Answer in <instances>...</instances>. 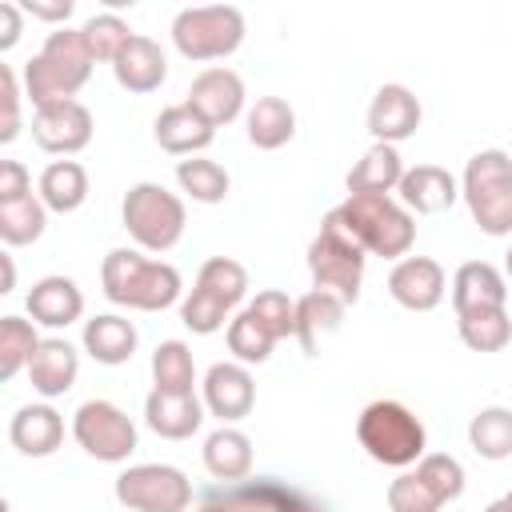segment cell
I'll list each match as a JSON object with an SVG mask.
<instances>
[{"mask_svg": "<svg viewBox=\"0 0 512 512\" xmlns=\"http://www.w3.org/2000/svg\"><path fill=\"white\" fill-rule=\"evenodd\" d=\"M76 372H80V352L68 344V340H60V336H48V340H40V348L32 352V360H28V380H32V388L40 392V396H64L72 384H76Z\"/></svg>", "mask_w": 512, "mask_h": 512, "instance_id": "cell-22", "label": "cell"}, {"mask_svg": "<svg viewBox=\"0 0 512 512\" xmlns=\"http://www.w3.org/2000/svg\"><path fill=\"white\" fill-rule=\"evenodd\" d=\"M20 4H12V0H4L0 4V52H8L16 40H20Z\"/></svg>", "mask_w": 512, "mask_h": 512, "instance_id": "cell-45", "label": "cell"}, {"mask_svg": "<svg viewBox=\"0 0 512 512\" xmlns=\"http://www.w3.org/2000/svg\"><path fill=\"white\" fill-rule=\"evenodd\" d=\"M204 400L196 392H160L152 388L144 400V420L164 440H188L204 424Z\"/></svg>", "mask_w": 512, "mask_h": 512, "instance_id": "cell-16", "label": "cell"}, {"mask_svg": "<svg viewBox=\"0 0 512 512\" xmlns=\"http://www.w3.org/2000/svg\"><path fill=\"white\" fill-rule=\"evenodd\" d=\"M116 500L132 512H188L192 480L172 464H132L116 476Z\"/></svg>", "mask_w": 512, "mask_h": 512, "instance_id": "cell-9", "label": "cell"}, {"mask_svg": "<svg viewBox=\"0 0 512 512\" xmlns=\"http://www.w3.org/2000/svg\"><path fill=\"white\" fill-rule=\"evenodd\" d=\"M72 436L88 456L104 464H120L136 452V424L112 400H84L72 416Z\"/></svg>", "mask_w": 512, "mask_h": 512, "instance_id": "cell-10", "label": "cell"}, {"mask_svg": "<svg viewBox=\"0 0 512 512\" xmlns=\"http://www.w3.org/2000/svg\"><path fill=\"white\" fill-rule=\"evenodd\" d=\"M196 512H232V508H228L224 500H216V496H208V500H204V508H196Z\"/></svg>", "mask_w": 512, "mask_h": 512, "instance_id": "cell-48", "label": "cell"}, {"mask_svg": "<svg viewBox=\"0 0 512 512\" xmlns=\"http://www.w3.org/2000/svg\"><path fill=\"white\" fill-rule=\"evenodd\" d=\"M216 136V128L184 100V104H168L160 116H156V144L172 156H192L200 148H208Z\"/></svg>", "mask_w": 512, "mask_h": 512, "instance_id": "cell-23", "label": "cell"}, {"mask_svg": "<svg viewBox=\"0 0 512 512\" xmlns=\"http://www.w3.org/2000/svg\"><path fill=\"white\" fill-rule=\"evenodd\" d=\"M188 104L212 124H232L244 112V80L232 68H204L196 72V80L188 84Z\"/></svg>", "mask_w": 512, "mask_h": 512, "instance_id": "cell-15", "label": "cell"}, {"mask_svg": "<svg viewBox=\"0 0 512 512\" xmlns=\"http://www.w3.org/2000/svg\"><path fill=\"white\" fill-rule=\"evenodd\" d=\"M388 508L392 512H440L444 504L432 496V488L416 472H400L388 484Z\"/></svg>", "mask_w": 512, "mask_h": 512, "instance_id": "cell-42", "label": "cell"}, {"mask_svg": "<svg viewBox=\"0 0 512 512\" xmlns=\"http://www.w3.org/2000/svg\"><path fill=\"white\" fill-rule=\"evenodd\" d=\"M0 96H4V116H0V144L16 140L20 132V88H16V72L8 64H0Z\"/></svg>", "mask_w": 512, "mask_h": 512, "instance_id": "cell-43", "label": "cell"}, {"mask_svg": "<svg viewBox=\"0 0 512 512\" xmlns=\"http://www.w3.org/2000/svg\"><path fill=\"white\" fill-rule=\"evenodd\" d=\"M228 304H220L216 296H208L204 288H192L184 300H180V320H184V328H192L196 336H212V332H220L224 328V320H228Z\"/></svg>", "mask_w": 512, "mask_h": 512, "instance_id": "cell-41", "label": "cell"}, {"mask_svg": "<svg viewBox=\"0 0 512 512\" xmlns=\"http://www.w3.org/2000/svg\"><path fill=\"white\" fill-rule=\"evenodd\" d=\"M196 288H204V292L216 296L220 304L236 308V304L248 296V272H244V264L232 260V256H212V260L200 264V272H196Z\"/></svg>", "mask_w": 512, "mask_h": 512, "instance_id": "cell-35", "label": "cell"}, {"mask_svg": "<svg viewBox=\"0 0 512 512\" xmlns=\"http://www.w3.org/2000/svg\"><path fill=\"white\" fill-rule=\"evenodd\" d=\"M412 472L432 488V496L440 504H448V500H456L464 492V464L456 456H448V452H424Z\"/></svg>", "mask_w": 512, "mask_h": 512, "instance_id": "cell-38", "label": "cell"}, {"mask_svg": "<svg viewBox=\"0 0 512 512\" xmlns=\"http://www.w3.org/2000/svg\"><path fill=\"white\" fill-rule=\"evenodd\" d=\"M452 308L460 312H480V308H508V288L496 264L488 260H468L452 276Z\"/></svg>", "mask_w": 512, "mask_h": 512, "instance_id": "cell-20", "label": "cell"}, {"mask_svg": "<svg viewBox=\"0 0 512 512\" xmlns=\"http://www.w3.org/2000/svg\"><path fill=\"white\" fill-rule=\"evenodd\" d=\"M152 384L160 392H196V360L184 340H164L152 352Z\"/></svg>", "mask_w": 512, "mask_h": 512, "instance_id": "cell-32", "label": "cell"}, {"mask_svg": "<svg viewBox=\"0 0 512 512\" xmlns=\"http://www.w3.org/2000/svg\"><path fill=\"white\" fill-rule=\"evenodd\" d=\"M324 220H332L340 232H348L364 252L384 256V260H404L412 240H416V220L412 212L392 200L388 192H352L344 204H336Z\"/></svg>", "mask_w": 512, "mask_h": 512, "instance_id": "cell-1", "label": "cell"}, {"mask_svg": "<svg viewBox=\"0 0 512 512\" xmlns=\"http://www.w3.org/2000/svg\"><path fill=\"white\" fill-rule=\"evenodd\" d=\"M388 292L408 312H432L444 300L448 280H444V268L432 256H404L388 272Z\"/></svg>", "mask_w": 512, "mask_h": 512, "instance_id": "cell-13", "label": "cell"}, {"mask_svg": "<svg viewBox=\"0 0 512 512\" xmlns=\"http://www.w3.org/2000/svg\"><path fill=\"white\" fill-rule=\"evenodd\" d=\"M0 264H4V284H0V292H12V284H16V268H12V256H0Z\"/></svg>", "mask_w": 512, "mask_h": 512, "instance_id": "cell-47", "label": "cell"}, {"mask_svg": "<svg viewBox=\"0 0 512 512\" xmlns=\"http://www.w3.org/2000/svg\"><path fill=\"white\" fill-rule=\"evenodd\" d=\"M32 196V176L20 160H0V204Z\"/></svg>", "mask_w": 512, "mask_h": 512, "instance_id": "cell-44", "label": "cell"}, {"mask_svg": "<svg viewBox=\"0 0 512 512\" xmlns=\"http://www.w3.org/2000/svg\"><path fill=\"white\" fill-rule=\"evenodd\" d=\"M244 124H248V140H252L256 148H264V152L284 148V144L296 136V112H292V104H288L284 96H260V100L248 108Z\"/></svg>", "mask_w": 512, "mask_h": 512, "instance_id": "cell-27", "label": "cell"}, {"mask_svg": "<svg viewBox=\"0 0 512 512\" xmlns=\"http://www.w3.org/2000/svg\"><path fill=\"white\" fill-rule=\"evenodd\" d=\"M48 224V208L40 196H24V200H8L0 204V240L4 244H32L44 236Z\"/></svg>", "mask_w": 512, "mask_h": 512, "instance_id": "cell-34", "label": "cell"}, {"mask_svg": "<svg viewBox=\"0 0 512 512\" xmlns=\"http://www.w3.org/2000/svg\"><path fill=\"white\" fill-rule=\"evenodd\" d=\"M504 268H508V276H512V248H508V256H504Z\"/></svg>", "mask_w": 512, "mask_h": 512, "instance_id": "cell-50", "label": "cell"}, {"mask_svg": "<svg viewBox=\"0 0 512 512\" xmlns=\"http://www.w3.org/2000/svg\"><path fill=\"white\" fill-rule=\"evenodd\" d=\"M84 352L96 360V364H128L132 352H136V328L132 320L116 316V312H104V316H92L84 320Z\"/></svg>", "mask_w": 512, "mask_h": 512, "instance_id": "cell-26", "label": "cell"}, {"mask_svg": "<svg viewBox=\"0 0 512 512\" xmlns=\"http://www.w3.org/2000/svg\"><path fill=\"white\" fill-rule=\"evenodd\" d=\"M460 196L488 236H508L512 232V156L500 148H484L468 160Z\"/></svg>", "mask_w": 512, "mask_h": 512, "instance_id": "cell-5", "label": "cell"}, {"mask_svg": "<svg viewBox=\"0 0 512 512\" xmlns=\"http://www.w3.org/2000/svg\"><path fill=\"white\" fill-rule=\"evenodd\" d=\"M248 312H252L276 340L296 336V300H292L288 292H280V288H264V292H256V300L248 304Z\"/></svg>", "mask_w": 512, "mask_h": 512, "instance_id": "cell-40", "label": "cell"}, {"mask_svg": "<svg viewBox=\"0 0 512 512\" xmlns=\"http://www.w3.org/2000/svg\"><path fill=\"white\" fill-rule=\"evenodd\" d=\"M100 284L112 304L136 312H164L184 288L168 260H148L140 248H112L100 264Z\"/></svg>", "mask_w": 512, "mask_h": 512, "instance_id": "cell-3", "label": "cell"}, {"mask_svg": "<svg viewBox=\"0 0 512 512\" xmlns=\"http://www.w3.org/2000/svg\"><path fill=\"white\" fill-rule=\"evenodd\" d=\"M400 204L408 212H420V216H432V212H444L456 204L460 196V184L448 168L440 164H416V168H404L400 176Z\"/></svg>", "mask_w": 512, "mask_h": 512, "instance_id": "cell-17", "label": "cell"}, {"mask_svg": "<svg viewBox=\"0 0 512 512\" xmlns=\"http://www.w3.org/2000/svg\"><path fill=\"white\" fill-rule=\"evenodd\" d=\"M84 40H88V48H92V56L96 60H116L120 52H124V44L136 36L132 28H128V20H120L116 12H96L92 20H84Z\"/></svg>", "mask_w": 512, "mask_h": 512, "instance_id": "cell-39", "label": "cell"}, {"mask_svg": "<svg viewBox=\"0 0 512 512\" xmlns=\"http://www.w3.org/2000/svg\"><path fill=\"white\" fill-rule=\"evenodd\" d=\"M204 408L220 420V424H236V420H244L248 412H252V404H256V384H252V372H248V364H240V360H220V364H212L208 372H204Z\"/></svg>", "mask_w": 512, "mask_h": 512, "instance_id": "cell-12", "label": "cell"}, {"mask_svg": "<svg viewBox=\"0 0 512 512\" xmlns=\"http://www.w3.org/2000/svg\"><path fill=\"white\" fill-rule=\"evenodd\" d=\"M32 140H36L44 152L72 156V152L88 148V140H92V112H88L80 100L44 104V108H36V116H32Z\"/></svg>", "mask_w": 512, "mask_h": 512, "instance_id": "cell-11", "label": "cell"}, {"mask_svg": "<svg viewBox=\"0 0 512 512\" xmlns=\"http://www.w3.org/2000/svg\"><path fill=\"white\" fill-rule=\"evenodd\" d=\"M112 72H116V84L128 88V92H152L168 76V56H164V48L152 36L136 32L124 44V52L112 60Z\"/></svg>", "mask_w": 512, "mask_h": 512, "instance_id": "cell-21", "label": "cell"}, {"mask_svg": "<svg viewBox=\"0 0 512 512\" xmlns=\"http://www.w3.org/2000/svg\"><path fill=\"white\" fill-rule=\"evenodd\" d=\"M92 48L84 40L80 28H56L48 32L44 48L24 64V96L44 108L56 100H76V92L88 84L92 76Z\"/></svg>", "mask_w": 512, "mask_h": 512, "instance_id": "cell-2", "label": "cell"}, {"mask_svg": "<svg viewBox=\"0 0 512 512\" xmlns=\"http://www.w3.org/2000/svg\"><path fill=\"white\" fill-rule=\"evenodd\" d=\"M172 44L188 60H220L244 44V12L236 4L180 8L172 20Z\"/></svg>", "mask_w": 512, "mask_h": 512, "instance_id": "cell-7", "label": "cell"}, {"mask_svg": "<svg viewBox=\"0 0 512 512\" xmlns=\"http://www.w3.org/2000/svg\"><path fill=\"white\" fill-rule=\"evenodd\" d=\"M28 316L44 328H68L84 316V292L72 276H44L28 292Z\"/></svg>", "mask_w": 512, "mask_h": 512, "instance_id": "cell-18", "label": "cell"}, {"mask_svg": "<svg viewBox=\"0 0 512 512\" xmlns=\"http://www.w3.org/2000/svg\"><path fill=\"white\" fill-rule=\"evenodd\" d=\"M504 500H508V504H512V488H508V492H504Z\"/></svg>", "mask_w": 512, "mask_h": 512, "instance_id": "cell-51", "label": "cell"}, {"mask_svg": "<svg viewBox=\"0 0 512 512\" xmlns=\"http://www.w3.org/2000/svg\"><path fill=\"white\" fill-rule=\"evenodd\" d=\"M420 100L408 84H380L368 104V132L376 144H400L420 128Z\"/></svg>", "mask_w": 512, "mask_h": 512, "instance_id": "cell-14", "label": "cell"}, {"mask_svg": "<svg viewBox=\"0 0 512 512\" xmlns=\"http://www.w3.org/2000/svg\"><path fill=\"white\" fill-rule=\"evenodd\" d=\"M364 260L368 252L348 236L340 232L332 220L320 224V232L312 236L308 244V272H312V284L340 296L344 304H356L360 296V284H364Z\"/></svg>", "mask_w": 512, "mask_h": 512, "instance_id": "cell-8", "label": "cell"}, {"mask_svg": "<svg viewBox=\"0 0 512 512\" xmlns=\"http://www.w3.org/2000/svg\"><path fill=\"white\" fill-rule=\"evenodd\" d=\"M40 200L48 212H76L88 200V172L76 160H52L40 172Z\"/></svg>", "mask_w": 512, "mask_h": 512, "instance_id": "cell-29", "label": "cell"}, {"mask_svg": "<svg viewBox=\"0 0 512 512\" xmlns=\"http://www.w3.org/2000/svg\"><path fill=\"white\" fill-rule=\"evenodd\" d=\"M120 216H124L128 236L148 252H168L184 236V224H188L184 200L176 192H168L164 184H152V180H140L124 192Z\"/></svg>", "mask_w": 512, "mask_h": 512, "instance_id": "cell-6", "label": "cell"}, {"mask_svg": "<svg viewBox=\"0 0 512 512\" xmlns=\"http://www.w3.org/2000/svg\"><path fill=\"white\" fill-rule=\"evenodd\" d=\"M36 348H40L36 324L20 316H0V380H12L20 368H28Z\"/></svg>", "mask_w": 512, "mask_h": 512, "instance_id": "cell-36", "label": "cell"}, {"mask_svg": "<svg viewBox=\"0 0 512 512\" xmlns=\"http://www.w3.org/2000/svg\"><path fill=\"white\" fill-rule=\"evenodd\" d=\"M484 512H512V504H508V500H504V496H500V500H492V504H488V508H484Z\"/></svg>", "mask_w": 512, "mask_h": 512, "instance_id": "cell-49", "label": "cell"}, {"mask_svg": "<svg viewBox=\"0 0 512 512\" xmlns=\"http://www.w3.org/2000/svg\"><path fill=\"white\" fill-rule=\"evenodd\" d=\"M8 440L20 456H52L64 444V416L52 404H24L8 424Z\"/></svg>", "mask_w": 512, "mask_h": 512, "instance_id": "cell-19", "label": "cell"}, {"mask_svg": "<svg viewBox=\"0 0 512 512\" xmlns=\"http://www.w3.org/2000/svg\"><path fill=\"white\" fill-rule=\"evenodd\" d=\"M176 184L196 200V204H220L232 188V176L224 164L216 160H204V156H192V160H180L176 164Z\"/></svg>", "mask_w": 512, "mask_h": 512, "instance_id": "cell-33", "label": "cell"}, {"mask_svg": "<svg viewBox=\"0 0 512 512\" xmlns=\"http://www.w3.org/2000/svg\"><path fill=\"white\" fill-rule=\"evenodd\" d=\"M460 340L472 352H500L512 340V316L508 308H480V312H460L456 316Z\"/></svg>", "mask_w": 512, "mask_h": 512, "instance_id": "cell-31", "label": "cell"}, {"mask_svg": "<svg viewBox=\"0 0 512 512\" xmlns=\"http://www.w3.org/2000/svg\"><path fill=\"white\" fill-rule=\"evenodd\" d=\"M468 444L476 456L484 460H504L512 456V408L504 404H492V408H480L468 424Z\"/></svg>", "mask_w": 512, "mask_h": 512, "instance_id": "cell-30", "label": "cell"}, {"mask_svg": "<svg viewBox=\"0 0 512 512\" xmlns=\"http://www.w3.org/2000/svg\"><path fill=\"white\" fill-rule=\"evenodd\" d=\"M276 348V336L244 308L240 316L228 320V352L240 360V364H264Z\"/></svg>", "mask_w": 512, "mask_h": 512, "instance_id": "cell-37", "label": "cell"}, {"mask_svg": "<svg viewBox=\"0 0 512 512\" xmlns=\"http://www.w3.org/2000/svg\"><path fill=\"white\" fill-rule=\"evenodd\" d=\"M400 176H404V160L396 152V144H372L344 176L348 184V196L352 192H392L400 188Z\"/></svg>", "mask_w": 512, "mask_h": 512, "instance_id": "cell-28", "label": "cell"}, {"mask_svg": "<svg viewBox=\"0 0 512 512\" xmlns=\"http://www.w3.org/2000/svg\"><path fill=\"white\" fill-rule=\"evenodd\" d=\"M204 468L212 480L220 484H240L248 480L252 472V440L232 428V424H220L208 440H204Z\"/></svg>", "mask_w": 512, "mask_h": 512, "instance_id": "cell-24", "label": "cell"}, {"mask_svg": "<svg viewBox=\"0 0 512 512\" xmlns=\"http://www.w3.org/2000/svg\"><path fill=\"white\" fill-rule=\"evenodd\" d=\"M24 12L40 16V20H68L72 16V0H56V4H44V0H28Z\"/></svg>", "mask_w": 512, "mask_h": 512, "instance_id": "cell-46", "label": "cell"}, {"mask_svg": "<svg viewBox=\"0 0 512 512\" xmlns=\"http://www.w3.org/2000/svg\"><path fill=\"white\" fill-rule=\"evenodd\" d=\"M356 440L376 464H388V468H408L428 448V432L420 416L400 400H372L356 416Z\"/></svg>", "mask_w": 512, "mask_h": 512, "instance_id": "cell-4", "label": "cell"}, {"mask_svg": "<svg viewBox=\"0 0 512 512\" xmlns=\"http://www.w3.org/2000/svg\"><path fill=\"white\" fill-rule=\"evenodd\" d=\"M344 308H348V304H344L340 296L324 292V288H312V292H304V296L296 300V340H300V348H304L308 356H316L320 340L340 328Z\"/></svg>", "mask_w": 512, "mask_h": 512, "instance_id": "cell-25", "label": "cell"}]
</instances>
